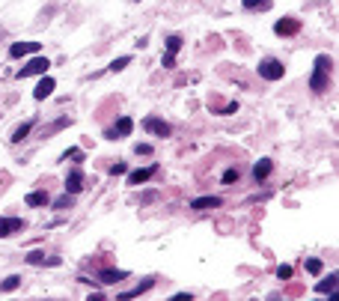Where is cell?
I'll use <instances>...</instances> for the list:
<instances>
[{
    "label": "cell",
    "mask_w": 339,
    "mask_h": 301,
    "mask_svg": "<svg viewBox=\"0 0 339 301\" xmlns=\"http://www.w3.org/2000/svg\"><path fill=\"white\" fill-rule=\"evenodd\" d=\"M331 57H316V72H313V81H310V87L316 90V93H325L328 90V75H331Z\"/></svg>",
    "instance_id": "obj_1"
},
{
    "label": "cell",
    "mask_w": 339,
    "mask_h": 301,
    "mask_svg": "<svg viewBox=\"0 0 339 301\" xmlns=\"http://www.w3.org/2000/svg\"><path fill=\"white\" fill-rule=\"evenodd\" d=\"M259 75H262L265 81H280V78H283V63L274 60V57H268V60L259 63Z\"/></svg>",
    "instance_id": "obj_2"
},
{
    "label": "cell",
    "mask_w": 339,
    "mask_h": 301,
    "mask_svg": "<svg viewBox=\"0 0 339 301\" xmlns=\"http://www.w3.org/2000/svg\"><path fill=\"white\" fill-rule=\"evenodd\" d=\"M48 57H33L24 69H18V78H33V75H45L48 72Z\"/></svg>",
    "instance_id": "obj_3"
},
{
    "label": "cell",
    "mask_w": 339,
    "mask_h": 301,
    "mask_svg": "<svg viewBox=\"0 0 339 301\" xmlns=\"http://www.w3.org/2000/svg\"><path fill=\"white\" fill-rule=\"evenodd\" d=\"M143 128L152 131V134H158V137H170V125L164 119H158V116H146L143 119Z\"/></svg>",
    "instance_id": "obj_4"
},
{
    "label": "cell",
    "mask_w": 339,
    "mask_h": 301,
    "mask_svg": "<svg viewBox=\"0 0 339 301\" xmlns=\"http://www.w3.org/2000/svg\"><path fill=\"white\" fill-rule=\"evenodd\" d=\"M298 30H301V21L298 18H283V21L274 24V33L277 36H295Z\"/></svg>",
    "instance_id": "obj_5"
},
{
    "label": "cell",
    "mask_w": 339,
    "mask_h": 301,
    "mask_svg": "<svg viewBox=\"0 0 339 301\" xmlns=\"http://www.w3.org/2000/svg\"><path fill=\"white\" fill-rule=\"evenodd\" d=\"M131 131H134V119H131V116H122V119L116 122V128H110V131H107V137H110V140H116V137H128Z\"/></svg>",
    "instance_id": "obj_6"
},
{
    "label": "cell",
    "mask_w": 339,
    "mask_h": 301,
    "mask_svg": "<svg viewBox=\"0 0 339 301\" xmlns=\"http://www.w3.org/2000/svg\"><path fill=\"white\" fill-rule=\"evenodd\" d=\"M155 173H158L155 164H149V167H143V170H134V173H128V185H143V182H149Z\"/></svg>",
    "instance_id": "obj_7"
},
{
    "label": "cell",
    "mask_w": 339,
    "mask_h": 301,
    "mask_svg": "<svg viewBox=\"0 0 339 301\" xmlns=\"http://www.w3.org/2000/svg\"><path fill=\"white\" fill-rule=\"evenodd\" d=\"M24 260H27L30 266H60V263H63L60 257H45L42 251H30V254H27Z\"/></svg>",
    "instance_id": "obj_8"
},
{
    "label": "cell",
    "mask_w": 339,
    "mask_h": 301,
    "mask_svg": "<svg viewBox=\"0 0 339 301\" xmlns=\"http://www.w3.org/2000/svg\"><path fill=\"white\" fill-rule=\"evenodd\" d=\"M21 230H24L21 218H0V239H6L12 233H21Z\"/></svg>",
    "instance_id": "obj_9"
},
{
    "label": "cell",
    "mask_w": 339,
    "mask_h": 301,
    "mask_svg": "<svg viewBox=\"0 0 339 301\" xmlns=\"http://www.w3.org/2000/svg\"><path fill=\"white\" fill-rule=\"evenodd\" d=\"M42 48V42H15L9 48V57H24V54H36Z\"/></svg>",
    "instance_id": "obj_10"
},
{
    "label": "cell",
    "mask_w": 339,
    "mask_h": 301,
    "mask_svg": "<svg viewBox=\"0 0 339 301\" xmlns=\"http://www.w3.org/2000/svg\"><path fill=\"white\" fill-rule=\"evenodd\" d=\"M54 87H57V81H54V78H45V75H42V81H39V87L33 90V99H36V101H42V99H48V96L54 93Z\"/></svg>",
    "instance_id": "obj_11"
},
{
    "label": "cell",
    "mask_w": 339,
    "mask_h": 301,
    "mask_svg": "<svg viewBox=\"0 0 339 301\" xmlns=\"http://www.w3.org/2000/svg\"><path fill=\"white\" fill-rule=\"evenodd\" d=\"M223 200L220 197H197V200H191V209H197V212H205V209H217Z\"/></svg>",
    "instance_id": "obj_12"
},
{
    "label": "cell",
    "mask_w": 339,
    "mask_h": 301,
    "mask_svg": "<svg viewBox=\"0 0 339 301\" xmlns=\"http://www.w3.org/2000/svg\"><path fill=\"white\" fill-rule=\"evenodd\" d=\"M80 188H83V173H80V170H71L68 179H66V191H68V194H77Z\"/></svg>",
    "instance_id": "obj_13"
},
{
    "label": "cell",
    "mask_w": 339,
    "mask_h": 301,
    "mask_svg": "<svg viewBox=\"0 0 339 301\" xmlns=\"http://www.w3.org/2000/svg\"><path fill=\"white\" fill-rule=\"evenodd\" d=\"M316 293H322V296H334V293H337V272H334L331 278L319 281V284H316Z\"/></svg>",
    "instance_id": "obj_14"
},
{
    "label": "cell",
    "mask_w": 339,
    "mask_h": 301,
    "mask_svg": "<svg viewBox=\"0 0 339 301\" xmlns=\"http://www.w3.org/2000/svg\"><path fill=\"white\" fill-rule=\"evenodd\" d=\"M48 203H51L48 191H33V194H27V206H48Z\"/></svg>",
    "instance_id": "obj_15"
},
{
    "label": "cell",
    "mask_w": 339,
    "mask_h": 301,
    "mask_svg": "<svg viewBox=\"0 0 339 301\" xmlns=\"http://www.w3.org/2000/svg\"><path fill=\"white\" fill-rule=\"evenodd\" d=\"M268 173H271V158H262L259 164H253V176H256V182H259V179H265Z\"/></svg>",
    "instance_id": "obj_16"
},
{
    "label": "cell",
    "mask_w": 339,
    "mask_h": 301,
    "mask_svg": "<svg viewBox=\"0 0 339 301\" xmlns=\"http://www.w3.org/2000/svg\"><path fill=\"white\" fill-rule=\"evenodd\" d=\"M125 278H128V272H101V284H119Z\"/></svg>",
    "instance_id": "obj_17"
},
{
    "label": "cell",
    "mask_w": 339,
    "mask_h": 301,
    "mask_svg": "<svg viewBox=\"0 0 339 301\" xmlns=\"http://www.w3.org/2000/svg\"><path fill=\"white\" fill-rule=\"evenodd\" d=\"M152 287H155V281H146V284H140L137 290H131V293H122V299H140V296H143L146 290H152Z\"/></svg>",
    "instance_id": "obj_18"
},
{
    "label": "cell",
    "mask_w": 339,
    "mask_h": 301,
    "mask_svg": "<svg viewBox=\"0 0 339 301\" xmlns=\"http://www.w3.org/2000/svg\"><path fill=\"white\" fill-rule=\"evenodd\" d=\"M30 128H33V122H24V125H18V128L12 131V140H15V143H21V140L30 134Z\"/></svg>",
    "instance_id": "obj_19"
},
{
    "label": "cell",
    "mask_w": 339,
    "mask_h": 301,
    "mask_svg": "<svg viewBox=\"0 0 339 301\" xmlns=\"http://www.w3.org/2000/svg\"><path fill=\"white\" fill-rule=\"evenodd\" d=\"M179 51H182V36H170V39H167V54L176 57Z\"/></svg>",
    "instance_id": "obj_20"
},
{
    "label": "cell",
    "mask_w": 339,
    "mask_h": 301,
    "mask_svg": "<svg viewBox=\"0 0 339 301\" xmlns=\"http://www.w3.org/2000/svg\"><path fill=\"white\" fill-rule=\"evenodd\" d=\"M18 287H21V278H18V275H12V278H6V281L0 284V290H3V293H12V290H18Z\"/></svg>",
    "instance_id": "obj_21"
},
{
    "label": "cell",
    "mask_w": 339,
    "mask_h": 301,
    "mask_svg": "<svg viewBox=\"0 0 339 301\" xmlns=\"http://www.w3.org/2000/svg\"><path fill=\"white\" fill-rule=\"evenodd\" d=\"M244 9H271V0H244Z\"/></svg>",
    "instance_id": "obj_22"
},
{
    "label": "cell",
    "mask_w": 339,
    "mask_h": 301,
    "mask_svg": "<svg viewBox=\"0 0 339 301\" xmlns=\"http://www.w3.org/2000/svg\"><path fill=\"white\" fill-rule=\"evenodd\" d=\"M125 66H131V57H119V60H113V63H110V72L116 75V72H122Z\"/></svg>",
    "instance_id": "obj_23"
},
{
    "label": "cell",
    "mask_w": 339,
    "mask_h": 301,
    "mask_svg": "<svg viewBox=\"0 0 339 301\" xmlns=\"http://www.w3.org/2000/svg\"><path fill=\"white\" fill-rule=\"evenodd\" d=\"M71 197H74V194H68V191H66L63 197H57V200H54V206H57V209H68V206H71Z\"/></svg>",
    "instance_id": "obj_24"
},
{
    "label": "cell",
    "mask_w": 339,
    "mask_h": 301,
    "mask_svg": "<svg viewBox=\"0 0 339 301\" xmlns=\"http://www.w3.org/2000/svg\"><path fill=\"white\" fill-rule=\"evenodd\" d=\"M238 176H241V173H238V167H229V170L223 173V182H226V185H229V182H238Z\"/></svg>",
    "instance_id": "obj_25"
},
{
    "label": "cell",
    "mask_w": 339,
    "mask_h": 301,
    "mask_svg": "<svg viewBox=\"0 0 339 301\" xmlns=\"http://www.w3.org/2000/svg\"><path fill=\"white\" fill-rule=\"evenodd\" d=\"M307 272L310 275H322V260H307Z\"/></svg>",
    "instance_id": "obj_26"
},
{
    "label": "cell",
    "mask_w": 339,
    "mask_h": 301,
    "mask_svg": "<svg viewBox=\"0 0 339 301\" xmlns=\"http://www.w3.org/2000/svg\"><path fill=\"white\" fill-rule=\"evenodd\" d=\"M277 278H280V281H289V278H292V266H280V269H277Z\"/></svg>",
    "instance_id": "obj_27"
},
{
    "label": "cell",
    "mask_w": 339,
    "mask_h": 301,
    "mask_svg": "<svg viewBox=\"0 0 339 301\" xmlns=\"http://www.w3.org/2000/svg\"><path fill=\"white\" fill-rule=\"evenodd\" d=\"M161 66H164V69H173V66H176V57H173V54H164V57H161Z\"/></svg>",
    "instance_id": "obj_28"
},
{
    "label": "cell",
    "mask_w": 339,
    "mask_h": 301,
    "mask_svg": "<svg viewBox=\"0 0 339 301\" xmlns=\"http://www.w3.org/2000/svg\"><path fill=\"white\" fill-rule=\"evenodd\" d=\"M134 152H137V155H149V152H152V146H149V143H137V146H134Z\"/></svg>",
    "instance_id": "obj_29"
},
{
    "label": "cell",
    "mask_w": 339,
    "mask_h": 301,
    "mask_svg": "<svg viewBox=\"0 0 339 301\" xmlns=\"http://www.w3.org/2000/svg\"><path fill=\"white\" fill-rule=\"evenodd\" d=\"M122 173H128V167L125 164H113V176H122Z\"/></svg>",
    "instance_id": "obj_30"
},
{
    "label": "cell",
    "mask_w": 339,
    "mask_h": 301,
    "mask_svg": "<svg viewBox=\"0 0 339 301\" xmlns=\"http://www.w3.org/2000/svg\"><path fill=\"white\" fill-rule=\"evenodd\" d=\"M155 197H158V194H155V191H146V194H143V203H152V200H155Z\"/></svg>",
    "instance_id": "obj_31"
}]
</instances>
